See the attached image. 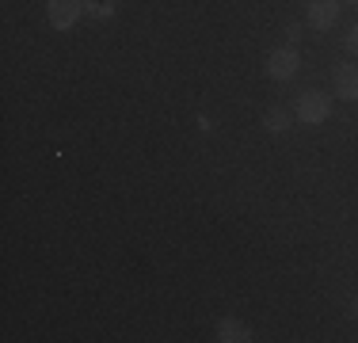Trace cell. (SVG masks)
Listing matches in <instances>:
<instances>
[{
  "label": "cell",
  "mask_w": 358,
  "mask_h": 343,
  "mask_svg": "<svg viewBox=\"0 0 358 343\" xmlns=\"http://www.w3.org/2000/svg\"><path fill=\"white\" fill-rule=\"evenodd\" d=\"M294 118L301 126L328 122V118H331V96H328V92H317V88L301 92V96H297V107H294Z\"/></svg>",
  "instance_id": "1"
},
{
  "label": "cell",
  "mask_w": 358,
  "mask_h": 343,
  "mask_svg": "<svg viewBox=\"0 0 358 343\" xmlns=\"http://www.w3.org/2000/svg\"><path fill=\"white\" fill-rule=\"evenodd\" d=\"M267 76L271 80H278V84H286V80H294L297 76V69H301V54H297V46H278V50H271L267 54Z\"/></svg>",
  "instance_id": "2"
},
{
  "label": "cell",
  "mask_w": 358,
  "mask_h": 343,
  "mask_svg": "<svg viewBox=\"0 0 358 343\" xmlns=\"http://www.w3.org/2000/svg\"><path fill=\"white\" fill-rule=\"evenodd\" d=\"M84 15V0H46V20L54 31H73Z\"/></svg>",
  "instance_id": "3"
},
{
  "label": "cell",
  "mask_w": 358,
  "mask_h": 343,
  "mask_svg": "<svg viewBox=\"0 0 358 343\" xmlns=\"http://www.w3.org/2000/svg\"><path fill=\"white\" fill-rule=\"evenodd\" d=\"M343 0H309V27L313 31H331L339 23Z\"/></svg>",
  "instance_id": "4"
},
{
  "label": "cell",
  "mask_w": 358,
  "mask_h": 343,
  "mask_svg": "<svg viewBox=\"0 0 358 343\" xmlns=\"http://www.w3.org/2000/svg\"><path fill=\"white\" fill-rule=\"evenodd\" d=\"M331 92L343 103H358V65H336V73H331Z\"/></svg>",
  "instance_id": "5"
},
{
  "label": "cell",
  "mask_w": 358,
  "mask_h": 343,
  "mask_svg": "<svg viewBox=\"0 0 358 343\" xmlns=\"http://www.w3.org/2000/svg\"><path fill=\"white\" fill-rule=\"evenodd\" d=\"M217 340L221 343H252V328L244 321H236V316H221L217 321Z\"/></svg>",
  "instance_id": "6"
},
{
  "label": "cell",
  "mask_w": 358,
  "mask_h": 343,
  "mask_svg": "<svg viewBox=\"0 0 358 343\" xmlns=\"http://www.w3.org/2000/svg\"><path fill=\"white\" fill-rule=\"evenodd\" d=\"M289 122H294V111H286V107H267L263 111V126H267L271 134H286Z\"/></svg>",
  "instance_id": "7"
},
{
  "label": "cell",
  "mask_w": 358,
  "mask_h": 343,
  "mask_svg": "<svg viewBox=\"0 0 358 343\" xmlns=\"http://www.w3.org/2000/svg\"><path fill=\"white\" fill-rule=\"evenodd\" d=\"M84 15H96V20H115V4H107V0H84Z\"/></svg>",
  "instance_id": "8"
},
{
  "label": "cell",
  "mask_w": 358,
  "mask_h": 343,
  "mask_svg": "<svg viewBox=\"0 0 358 343\" xmlns=\"http://www.w3.org/2000/svg\"><path fill=\"white\" fill-rule=\"evenodd\" d=\"M343 50H347V54H355V57H358V23H355L351 31H347V38H343Z\"/></svg>",
  "instance_id": "9"
},
{
  "label": "cell",
  "mask_w": 358,
  "mask_h": 343,
  "mask_svg": "<svg viewBox=\"0 0 358 343\" xmlns=\"http://www.w3.org/2000/svg\"><path fill=\"white\" fill-rule=\"evenodd\" d=\"M294 42H301V27H297V23H286V46H294Z\"/></svg>",
  "instance_id": "10"
},
{
  "label": "cell",
  "mask_w": 358,
  "mask_h": 343,
  "mask_svg": "<svg viewBox=\"0 0 358 343\" xmlns=\"http://www.w3.org/2000/svg\"><path fill=\"white\" fill-rule=\"evenodd\" d=\"M199 130H202V134H210V130H214V122H210L206 115H199Z\"/></svg>",
  "instance_id": "11"
},
{
  "label": "cell",
  "mask_w": 358,
  "mask_h": 343,
  "mask_svg": "<svg viewBox=\"0 0 358 343\" xmlns=\"http://www.w3.org/2000/svg\"><path fill=\"white\" fill-rule=\"evenodd\" d=\"M351 316H355V321H358V298H355V302H351Z\"/></svg>",
  "instance_id": "12"
},
{
  "label": "cell",
  "mask_w": 358,
  "mask_h": 343,
  "mask_svg": "<svg viewBox=\"0 0 358 343\" xmlns=\"http://www.w3.org/2000/svg\"><path fill=\"white\" fill-rule=\"evenodd\" d=\"M343 4H358V0H343Z\"/></svg>",
  "instance_id": "13"
}]
</instances>
